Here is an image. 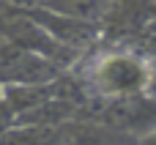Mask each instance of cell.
<instances>
[{
	"label": "cell",
	"instance_id": "277c9868",
	"mask_svg": "<svg viewBox=\"0 0 156 145\" xmlns=\"http://www.w3.org/2000/svg\"><path fill=\"white\" fill-rule=\"evenodd\" d=\"M148 38H156V36H148ZM148 60H151V85H148V96H154V99H156V47L151 49Z\"/></svg>",
	"mask_w": 156,
	"mask_h": 145
},
{
	"label": "cell",
	"instance_id": "3957f363",
	"mask_svg": "<svg viewBox=\"0 0 156 145\" xmlns=\"http://www.w3.org/2000/svg\"><path fill=\"white\" fill-rule=\"evenodd\" d=\"M112 0H47L44 8L69 14V16H80V19H96L101 22L104 11L110 8Z\"/></svg>",
	"mask_w": 156,
	"mask_h": 145
},
{
	"label": "cell",
	"instance_id": "52a82bcc",
	"mask_svg": "<svg viewBox=\"0 0 156 145\" xmlns=\"http://www.w3.org/2000/svg\"><path fill=\"white\" fill-rule=\"evenodd\" d=\"M5 5H8V0H0V11H3V8H5Z\"/></svg>",
	"mask_w": 156,
	"mask_h": 145
},
{
	"label": "cell",
	"instance_id": "6da1fadb",
	"mask_svg": "<svg viewBox=\"0 0 156 145\" xmlns=\"http://www.w3.org/2000/svg\"><path fill=\"white\" fill-rule=\"evenodd\" d=\"M90 82L107 99H134L140 93H148L151 60L148 55H140L132 49L107 52L93 63Z\"/></svg>",
	"mask_w": 156,
	"mask_h": 145
},
{
	"label": "cell",
	"instance_id": "7a4b0ae2",
	"mask_svg": "<svg viewBox=\"0 0 156 145\" xmlns=\"http://www.w3.org/2000/svg\"><path fill=\"white\" fill-rule=\"evenodd\" d=\"M154 16V0H112L101 16V36L110 41L145 38Z\"/></svg>",
	"mask_w": 156,
	"mask_h": 145
},
{
	"label": "cell",
	"instance_id": "5b68a950",
	"mask_svg": "<svg viewBox=\"0 0 156 145\" xmlns=\"http://www.w3.org/2000/svg\"><path fill=\"white\" fill-rule=\"evenodd\" d=\"M11 5H22V8H30V5H44L47 0H8Z\"/></svg>",
	"mask_w": 156,
	"mask_h": 145
},
{
	"label": "cell",
	"instance_id": "8992f818",
	"mask_svg": "<svg viewBox=\"0 0 156 145\" xmlns=\"http://www.w3.org/2000/svg\"><path fill=\"white\" fill-rule=\"evenodd\" d=\"M148 36H156V0H154V16H151V25H148Z\"/></svg>",
	"mask_w": 156,
	"mask_h": 145
}]
</instances>
